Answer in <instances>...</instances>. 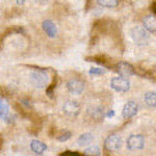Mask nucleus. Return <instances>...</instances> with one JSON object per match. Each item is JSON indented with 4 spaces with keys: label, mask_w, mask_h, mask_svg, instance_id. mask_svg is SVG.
Returning a JSON list of instances; mask_svg holds the SVG:
<instances>
[{
    "label": "nucleus",
    "mask_w": 156,
    "mask_h": 156,
    "mask_svg": "<svg viewBox=\"0 0 156 156\" xmlns=\"http://www.w3.org/2000/svg\"><path fill=\"white\" fill-rule=\"evenodd\" d=\"M110 85L115 90L120 93H125L127 90H129L130 89V83L129 81L124 77H115L112 78V82H110Z\"/></svg>",
    "instance_id": "3"
},
{
    "label": "nucleus",
    "mask_w": 156,
    "mask_h": 156,
    "mask_svg": "<svg viewBox=\"0 0 156 156\" xmlns=\"http://www.w3.org/2000/svg\"><path fill=\"white\" fill-rule=\"evenodd\" d=\"M42 27H43L44 31L46 32L47 36H48L49 37H56V34H57V28H56L55 24L52 21H50V20H46V21H44V22H43Z\"/></svg>",
    "instance_id": "10"
},
{
    "label": "nucleus",
    "mask_w": 156,
    "mask_h": 156,
    "mask_svg": "<svg viewBox=\"0 0 156 156\" xmlns=\"http://www.w3.org/2000/svg\"><path fill=\"white\" fill-rule=\"evenodd\" d=\"M9 114V105H7V102L1 98V103H0V115H1V119L3 121L6 120Z\"/></svg>",
    "instance_id": "16"
},
{
    "label": "nucleus",
    "mask_w": 156,
    "mask_h": 156,
    "mask_svg": "<svg viewBox=\"0 0 156 156\" xmlns=\"http://www.w3.org/2000/svg\"><path fill=\"white\" fill-rule=\"evenodd\" d=\"M145 146V138L142 135H131L127 140V148L129 150H142Z\"/></svg>",
    "instance_id": "4"
},
{
    "label": "nucleus",
    "mask_w": 156,
    "mask_h": 156,
    "mask_svg": "<svg viewBox=\"0 0 156 156\" xmlns=\"http://www.w3.org/2000/svg\"><path fill=\"white\" fill-rule=\"evenodd\" d=\"M122 147V140L118 135H110L105 140V148L109 151H117Z\"/></svg>",
    "instance_id": "7"
},
{
    "label": "nucleus",
    "mask_w": 156,
    "mask_h": 156,
    "mask_svg": "<svg viewBox=\"0 0 156 156\" xmlns=\"http://www.w3.org/2000/svg\"><path fill=\"white\" fill-rule=\"evenodd\" d=\"M153 9H154V11H155V12H156V4H155L154 6H153Z\"/></svg>",
    "instance_id": "24"
},
{
    "label": "nucleus",
    "mask_w": 156,
    "mask_h": 156,
    "mask_svg": "<svg viewBox=\"0 0 156 156\" xmlns=\"http://www.w3.org/2000/svg\"><path fill=\"white\" fill-rule=\"evenodd\" d=\"M62 110L69 117H77L80 112V106L75 101H67L62 105Z\"/></svg>",
    "instance_id": "6"
},
{
    "label": "nucleus",
    "mask_w": 156,
    "mask_h": 156,
    "mask_svg": "<svg viewBox=\"0 0 156 156\" xmlns=\"http://www.w3.org/2000/svg\"><path fill=\"white\" fill-rule=\"evenodd\" d=\"M67 89L73 95H80L84 90V84L81 80L71 79L67 82Z\"/></svg>",
    "instance_id": "5"
},
{
    "label": "nucleus",
    "mask_w": 156,
    "mask_h": 156,
    "mask_svg": "<svg viewBox=\"0 0 156 156\" xmlns=\"http://www.w3.org/2000/svg\"><path fill=\"white\" fill-rule=\"evenodd\" d=\"M117 71L123 77H130L134 74V69L128 62H121L117 65Z\"/></svg>",
    "instance_id": "8"
},
{
    "label": "nucleus",
    "mask_w": 156,
    "mask_h": 156,
    "mask_svg": "<svg viewBox=\"0 0 156 156\" xmlns=\"http://www.w3.org/2000/svg\"><path fill=\"white\" fill-rule=\"evenodd\" d=\"M85 155H93V156H99L100 155V149L98 146H90L87 148L84 152Z\"/></svg>",
    "instance_id": "18"
},
{
    "label": "nucleus",
    "mask_w": 156,
    "mask_h": 156,
    "mask_svg": "<svg viewBox=\"0 0 156 156\" xmlns=\"http://www.w3.org/2000/svg\"><path fill=\"white\" fill-rule=\"evenodd\" d=\"M30 82L36 89H44L48 83V75L45 71H36L30 74Z\"/></svg>",
    "instance_id": "2"
},
{
    "label": "nucleus",
    "mask_w": 156,
    "mask_h": 156,
    "mask_svg": "<svg viewBox=\"0 0 156 156\" xmlns=\"http://www.w3.org/2000/svg\"><path fill=\"white\" fill-rule=\"evenodd\" d=\"M144 27L149 32L156 34V17L148 16L144 19Z\"/></svg>",
    "instance_id": "11"
},
{
    "label": "nucleus",
    "mask_w": 156,
    "mask_h": 156,
    "mask_svg": "<svg viewBox=\"0 0 156 156\" xmlns=\"http://www.w3.org/2000/svg\"><path fill=\"white\" fill-rule=\"evenodd\" d=\"M145 102L148 106L156 107V93L154 92H148L145 94Z\"/></svg>",
    "instance_id": "13"
},
{
    "label": "nucleus",
    "mask_w": 156,
    "mask_h": 156,
    "mask_svg": "<svg viewBox=\"0 0 156 156\" xmlns=\"http://www.w3.org/2000/svg\"><path fill=\"white\" fill-rule=\"evenodd\" d=\"M137 110H138V107H137V104L133 101H129L125 104L124 108H123V117L126 118H131L133 115H135L137 114Z\"/></svg>",
    "instance_id": "9"
},
{
    "label": "nucleus",
    "mask_w": 156,
    "mask_h": 156,
    "mask_svg": "<svg viewBox=\"0 0 156 156\" xmlns=\"http://www.w3.org/2000/svg\"><path fill=\"white\" fill-rule=\"evenodd\" d=\"M16 1H17V4H19V5H21V4H23V3H24L25 0H16Z\"/></svg>",
    "instance_id": "23"
},
{
    "label": "nucleus",
    "mask_w": 156,
    "mask_h": 156,
    "mask_svg": "<svg viewBox=\"0 0 156 156\" xmlns=\"http://www.w3.org/2000/svg\"><path fill=\"white\" fill-rule=\"evenodd\" d=\"M93 138L94 137H93V135L90 133H83V134H81L78 137V145L81 146V147L89 145L93 142Z\"/></svg>",
    "instance_id": "15"
},
{
    "label": "nucleus",
    "mask_w": 156,
    "mask_h": 156,
    "mask_svg": "<svg viewBox=\"0 0 156 156\" xmlns=\"http://www.w3.org/2000/svg\"><path fill=\"white\" fill-rule=\"evenodd\" d=\"M30 148L36 154H43V152L46 151L47 146L44 143L40 142V140H32L31 144H30Z\"/></svg>",
    "instance_id": "12"
},
{
    "label": "nucleus",
    "mask_w": 156,
    "mask_h": 156,
    "mask_svg": "<svg viewBox=\"0 0 156 156\" xmlns=\"http://www.w3.org/2000/svg\"><path fill=\"white\" fill-rule=\"evenodd\" d=\"M97 3L103 7H115L118 5V0H97Z\"/></svg>",
    "instance_id": "17"
},
{
    "label": "nucleus",
    "mask_w": 156,
    "mask_h": 156,
    "mask_svg": "<svg viewBox=\"0 0 156 156\" xmlns=\"http://www.w3.org/2000/svg\"><path fill=\"white\" fill-rule=\"evenodd\" d=\"M104 74V70L100 68H92L90 70V75H102Z\"/></svg>",
    "instance_id": "19"
},
{
    "label": "nucleus",
    "mask_w": 156,
    "mask_h": 156,
    "mask_svg": "<svg viewBox=\"0 0 156 156\" xmlns=\"http://www.w3.org/2000/svg\"><path fill=\"white\" fill-rule=\"evenodd\" d=\"M37 2H39L41 4H46L48 2V0H37Z\"/></svg>",
    "instance_id": "22"
},
{
    "label": "nucleus",
    "mask_w": 156,
    "mask_h": 156,
    "mask_svg": "<svg viewBox=\"0 0 156 156\" xmlns=\"http://www.w3.org/2000/svg\"><path fill=\"white\" fill-rule=\"evenodd\" d=\"M108 118H112V117H114L115 115V112L114 110H109V112H108V114L106 115Z\"/></svg>",
    "instance_id": "21"
},
{
    "label": "nucleus",
    "mask_w": 156,
    "mask_h": 156,
    "mask_svg": "<svg viewBox=\"0 0 156 156\" xmlns=\"http://www.w3.org/2000/svg\"><path fill=\"white\" fill-rule=\"evenodd\" d=\"M71 135H72L71 132H66V133H64L62 136L58 137V140L59 142H66V140H68L70 137H71Z\"/></svg>",
    "instance_id": "20"
},
{
    "label": "nucleus",
    "mask_w": 156,
    "mask_h": 156,
    "mask_svg": "<svg viewBox=\"0 0 156 156\" xmlns=\"http://www.w3.org/2000/svg\"><path fill=\"white\" fill-rule=\"evenodd\" d=\"M130 36H131L133 42L138 46H145L149 44L150 36L148 34V30L145 27L135 26L130 30Z\"/></svg>",
    "instance_id": "1"
},
{
    "label": "nucleus",
    "mask_w": 156,
    "mask_h": 156,
    "mask_svg": "<svg viewBox=\"0 0 156 156\" xmlns=\"http://www.w3.org/2000/svg\"><path fill=\"white\" fill-rule=\"evenodd\" d=\"M87 112L92 118L98 119V118H101L103 115V108L100 106H90L87 108Z\"/></svg>",
    "instance_id": "14"
}]
</instances>
